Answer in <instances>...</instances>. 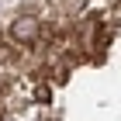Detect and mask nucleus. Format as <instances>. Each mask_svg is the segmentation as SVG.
I'll use <instances>...</instances> for the list:
<instances>
[{
	"instance_id": "nucleus-1",
	"label": "nucleus",
	"mask_w": 121,
	"mask_h": 121,
	"mask_svg": "<svg viewBox=\"0 0 121 121\" xmlns=\"http://www.w3.org/2000/svg\"><path fill=\"white\" fill-rule=\"evenodd\" d=\"M10 38L17 42V45H35L38 38H42V21L35 14H21V17L10 21Z\"/></svg>"
},
{
	"instance_id": "nucleus-2",
	"label": "nucleus",
	"mask_w": 121,
	"mask_h": 121,
	"mask_svg": "<svg viewBox=\"0 0 121 121\" xmlns=\"http://www.w3.org/2000/svg\"><path fill=\"white\" fill-rule=\"evenodd\" d=\"M86 7V0H66V14H80Z\"/></svg>"
},
{
	"instance_id": "nucleus-4",
	"label": "nucleus",
	"mask_w": 121,
	"mask_h": 121,
	"mask_svg": "<svg viewBox=\"0 0 121 121\" xmlns=\"http://www.w3.org/2000/svg\"><path fill=\"white\" fill-rule=\"evenodd\" d=\"M35 100H48V86H38V90H35Z\"/></svg>"
},
{
	"instance_id": "nucleus-3",
	"label": "nucleus",
	"mask_w": 121,
	"mask_h": 121,
	"mask_svg": "<svg viewBox=\"0 0 121 121\" xmlns=\"http://www.w3.org/2000/svg\"><path fill=\"white\" fill-rule=\"evenodd\" d=\"M10 59H14V48H10V45H0V62H10Z\"/></svg>"
}]
</instances>
